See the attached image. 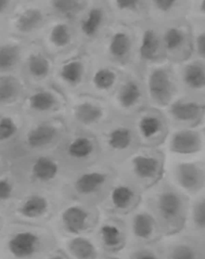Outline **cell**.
Wrapping results in <instances>:
<instances>
[{"mask_svg": "<svg viewBox=\"0 0 205 259\" xmlns=\"http://www.w3.org/2000/svg\"><path fill=\"white\" fill-rule=\"evenodd\" d=\"M98 238L101 246L109 254H121L128 246L126 218L112 216L100 225Z\"/></svg>", "mask_w": 205, "mask_h": 259, "instance_id": "17", "label": "cell"}, {"mask_svg": "<svg viewBox=\"0 0 205 259\" xmlns=\"http://www.w3.org/2000/svg\"><path fill=\"white\" fill-rule=\"evenodd\" d=\"M71 254L77 259H97L98 251L94 244L85 238L72 239L68 244Z\"/></svg>", "mask_w": 205, "mask_h": 259, "instance_id": "31", "label": "cell"}, {"mask_svg": "<svg viewBox=\"0 0 205 259\" xmlns=\"http://www.w3.org/2000/svg\"><path fill=\"white\" fill-rule=\"evenodd\" d=\"M16 124L12 118L5 116L0 119V141L10 139L17 133Z\"/></svg>", "mask_w": 205, "mask_h": 259, "instance_id": "42", "label": "cell"}, {"mask_svg": "<svg viewBox=\"0 0 205 259\" xmlns=\"http://www.w3.org/2000/svg\"><path fill=\"white\" fill-rule=\"evenodd\" d=\"M56 104L54 96L50 92H39L33 94L29 99L30 107L36 111L44 112L53 108Z\"/></svg>", "mask_w": 205, "mask_h": 259, "instance_id": "35", "label": "cell"}, {"mask_svg": "<svg viewBox=\"0 0 205 259\" xmlns=\"http://www.w3.org/2000/svg\"><path fill=\"white\" fill-rule=\"evenodd\" d=\"M59 167L56 162L49 157H40L36 159L32 166L34 178L40 182H49L57 175Z\"/></svg>", "mask_w": 205, "mask_h": 259, "instance_id": "30", "label": "cell"}, {"mask_svg": "<svg viewBox=\"0 0 205 259\" xmlns=\"http://www.w3.org/2000/svg\"><path fill=\"white\" fill-rule=\"evenodd\" d=\"M95 145L89 138L79 137L74 139L68 147V153L76 159L89 158L95 152Z\"/></svg>", "mask_w": 205, "mask_h": 259, "instance_id": "32", "label": "cell"}, {"mask_svg": "<svg viewBox=\"0 0 205 259\" xmlns=\"http://www.w3.org/2000/svg\"><path fill=\"white\" fill-rule=\"evenodd\" d=\"M39 245V238L30 232H21L14 235L8 242V248L12 255L25 258L34 254Z\"/></svg>", "mask_w": 205, "mask_h": 259, "instance_id": "23", "label": "cell"}, {"mask_svg": "<svg viewBox=\"0 0 205 259\" xmlns=\"http://www.w3.org/2000/svg\"><path fill=\"white\" fill-rule=\"evenodd\" d=\"M199 239V245H200V257L201 259H205V236Z\"/></svg>", "mask_w": 205, "mask_h": 259, "instance_id": "45", "label": "cell"}, {"mask_svg": "<svg viewBox=\"0 0 205 259\" xmlns=\"http://www.w3.org/2000/svg\"><path fill=\"white\" fill-rule=\"evenodd\" d=\"M161 243L163 259H201L198 238L186 232L164 237Z\"/></svg>", "mask_w": 205, "mask_h": 259, "instance_id": "19", "label": "cell"}, {"mask_svg": "<svg viewBox=\"0 0 205 259\" xmlns=\"http://www.w3.org/2000/svg\"><path fill=\"white\" fill-rule=\"evenodd\" d=\"M132 28L135 34V59L132 69L141 75L145 68L167 60L159 25L147 19Z\"/></svg>", "mask_w": 205, "mask_h": 259, "instance_id": "5", "label": "cell"}, {"mask_svg": "<svg viewBox=\"0 0 205 259\" xmlns=\"http://www.w3.org/2000/svg\"><path fill=\"white\" fill-rule=\"evenodd\" d=\"M142 78L133 69L124 71L122 78L112 94V107L117 116L131 119L147 107Z\"/></svg>", "mask_w": 205, "mask_h": 259, "instance_id": "7", "label": "cell"}, {"mask_svg": "<svg viewBox=\"0 0 205 259\" xmlns=\"http://www.w3.org/2000/svg\"><path fill=\"white\" fill-rule=\"evenodd\" d=\"M125 218L127 225L128 246L150 245L163 239L156 220L142 204Z\"/></svg>", "mask_w": 205, "mask_h": 259, "instance_id": "12", "label": "cell"}, {"mask_svg": "<svg viewBox=\"0 0 205 259\" xmlns=\"http://www.w3.org/2000/svg\"><path fill=\"white\" fill-rule=\"evenodd\" d=\"M50 259H62L60 257H58V256H56V257H51Z\"/></svg>", "mask_w": 205, "mask_h": 259, "instance_id": "49", "label": "cell"}, {"mask_svg": "<svg viewBox=\"0 0 205 259\" xmlns=\"http://www.w3.org/2000/svg\"><path fill=\"white\" fill-rule=\"evenodd\" d=\"M190 199L164 176L144 192L142 205L156 220L164 237H168L185 230Z\"/></svg>", "mask_w": 205, "mask_h": 259, "instance_id": "1", "label": "cell"}, {"mask_svg": "<svg viewBox=\"0 0 205 259\" xmlns=\"http://www.w3.org/2000/svg\"><path fill=\"white\" fill-rule=\"evenodd\" d=\"M118 178V170L115 166L108 169H98L85 172L77 178L75 189L80 195H93L109 194L115 180Z\"/></svg>", "mask_w": 205, "mask_h": 259, "instance_id": "18", "label": "cell"}, {"mask_svg": "<svg viewBox=\"0 0 205 259\" xmlns=\"http://www.w3.org/2000/svg\"><path fill=\"white\" fill-rule=\"evenodd\" d=\"M84 66L80 61H71L62 66L60 75L64 81L69 84H76L81 80Z\"/></svg>", "mask_w": 205, "mask_h": 259, "instance_id": "36", "label": "cell"}, {"mask_svg": "<svg viewBox=\"0 0 205 259\" xmlns=\"http://www.w3.org/2000/svg\"><path fill=\"white\" fill-rule=\"evenodd\" d=\"M161 242L150 245L128 246L121 253L123 259H163Z\"/></svg>", "mask_w": 205, "mask_h": 259, "instance_id": "27", "label": "cell"}, {"mask_svg": "<svg viewBox=\"0 0 205 259\" xmlns=\"http://www.w3.org/2000/svg\"><path fill=\"white\" fill-rule=\"evenodd\" d=\"M90 213L85 209L77 206L68 207L62 215V222L69 233L77 234L88 227Z\"/></svg>", "mask_w": 205, "mask_h": 259, "instance_id": "25", "label": "cell"}, {"mask_svg": "<svg viewBox=\"0 0 205 259\" xmlns=\"http://www.w3.org/2000/svg\"><path fill=\"white\" fill-rule=\"evenodd\" d=\"M50 40L58 48L67 46L71 40L69 28L64 24H58L50 32Z\"/></svg>", "mask_w": 205, "mask_h": 259, "instance_id": "39", "label": "cell"}, {"mask_svg": "<svg viewBox=\"0 0 205 259\" xmlns=\"http://www.w3.org/2000/svg\"><path fill=\"white\" fill-rule=\"evenodd\" d=\"M74 115L76 119L85 125H96L106 118L107 112L100 104L85 102L76 107Z\"/></svg>", "mask_w": 205, "mask_h": 259, "instance_id": "26", "label": "cell"}, {"mask_svg": "<svg viewBox=\"0 0 205 259\" xmlns=\"http://www.w3.org/2000/svg\"><path fill=\"white\" fill-rule=\"evenodd\" d=\"M27 66L30 73L36 78H44L50 71L48 60L40 54L32 55L29 58Z\"/></svg>", "mask_w": 205, "mask_h": 259, "instance_id": "37", "label": "cell"}, {"mask_svg": "<svg viewBox=\"0 0 205 259\" xmlns=\"http://www.w3.org/2000/svg\"><path fill=\"white\" fill-rule=\"evenodd\" d=\"M166 60L180 64L192 57V33L188 19L159 26Z\"/></svg>", "mask_w": 205, "mask_h": 259, "instance_id": "8", "label": "cell"}, {"mask_svg": "<svg viewBox=\"0 0 205 259\" xmlns=\"http://www.w3.org/2000/svg\"><path fill=\"white\" fill-rule=\"evenodd\" d=\"M47 207L48 204L45 198L39 195H33L23 203L20 212L26 218H37L47 211Z\"/></svg>", "mask_w": 205, "mask_h": 259, "instance_id": "33", "label": "cell"}, {"mask_svg": "<svg viewBox=\"0 0 205 259\" xmlns=\"http://www.w3.org/2000/svg\"><path fill=\"white\" fill-rule=\"evenodd\" d=\"M199 128H200V130H201L202 133H203V137H204L205 139V118L204 119H203V122H202L201 125H200V126L199 127Z\"/></svg>", "mask_w": 205, "mask_h": 259, "instance_id": "48", "label": "cell"}, {"mask_svg": "<svg viewBox=\"0 0 205 259\" xmlns=\"http://www.w3.org/2000/svg\"><path fill=\"white\" fill-rule=\"evenodd\" d=\"M12 193V185L7 180H0V201L9 199Z\"/></svg>", "mask_w": 205, "mask_h": 259, "instance_id": "44", "label": "cell"}, {"mask_svg": "<svg viewBox=\"0 0 205 259\" xmlns=\"http://www.w3.org/2000/svg\"><path fill=\"white\" fill-rule=\"evenodd\" d=\"M141 76L150 107L163 111L181 94L175 66L167 60L145 68Z\"/></svg>", "mask_w": 205, "mask_h": 259, "instance_id": "3", "label": "cell"}, {"mask_svg": "<svg viewBox=\"0 0 205 259\" xmlns=\"http://www.w3.org/2000/svg\"><path fill=\"white\" fill-rule=\"evenodd\" d=\"M106 19L107 12L104 7L101 6L92 7L80 25L84 35L89 38L97 37L106 25Z\"/></svg>", "mask_w": 205, "mask_h": 259, "instance_id": "24", "label": "cell"}, {"mask_svg": "<svg viewBox=\"0 0 205 259\" xmlns=\"http://www.w3.org/2000/svg\"><path fill=\"white\" fill-rule=\"evenodd\" d=\"M43 20V15L39 10L30 9L24 11L18 17L17 26L22 32H30L37 28Z\"/></svg>", "mask_w": 205, "mask_h": 259, "instance_id": "34", "label": "cell"}, {"mask_svg": "<svg viewBox=\"0 0 205 259\" xmlns=\"http://www.w3.org/2000/svg\"><path fill=\"white\" fill-rule=\"evenodd\" d=\"M57 132L52 125H40L29 132L27 142L31 148H41L52 143Z\"/></svg>", "mask_w": 205, "mask_h": 259, "instance_id": "28", "label": "cell"}, {"mask_svg": "<svg viewBox=\"0 0 205 259\" xmlns=\"http://www.w3.org/2000/svg\"><path fill=\"white\" fill-rule=\"evenodd\" d=\"M106 51L115 67L122 70L132 69L135 59L133 28L115 22L108 36Z\"/></svg>", "mask_w": 205, "mask_h": 259, "instance_id": "11", "label": "cell"}, {"mask_svg": "<svg viewBox=\"0 0 205 259\" xmlns=\"http://www.w3.org/2000/svg\"><path fill=\"white\" fill-rule=\"evenodd\" d=\"M166 162L163 148L139 147L117 166L118 176L144 193L163 178Z\"/></svg>", "mask_w": 205, "mask_h": 259, "instance_id": "2", "label": "cell"}, {"mask_svg": "<svg viewBox=\"0 0 205 259\" xmlns=\"http://www.w3.org/2000/svg\"><path fill=\"white\" fill-rule=\"evenodd\" d=\"M102 259H123L122 254H109Z\"/></svg>", "mask_w": 205, "mask_h": 259, "instance_id": "47", "label": "cell"}, {"mask_svg": "<svg viewBox=\"0 0 205 259\" xmlns=\"http://www.w3.org/2000/svg\"><path fill=\"white\" fill-rule=\"evenodd\" d=\"M148 19L159 26L188 19L191 0H147Z\"/></svg>", "mask_w": 205, "mask_h": 259, "instance_id": "16", "label": "cell"}, {"mask_svg": "<svg viewBox=\"0 0 205 259\" xmlns=\"http://www.w3.org/2000/svg\"><path fill=\"white\" fill-rule=\"evenodd\" d=\"M162 148L167 156L198 155L205 154V139L200 128H170Z\"/></svg>", "mask_w": 205, "mask_h": 259, "instance_id": "13", "label": "cell"}, {"mask_svg": "<svg viewBox=\"0 0 205 259\" xmlns=\"http://www.w3.org/2000/svg\"><path fill=\"white\" fill-rule=\"evenodd\" d=\"M163 112L170 128H199L205 118V101L180 94Z\"/></svg>", "mask_w": 205, "mask_h": 259, "instance_id": "10", "label": "cell"}, {"mask_svg": "<svg viewBox=\"0 0 205 259\" xmlns=\"http://www.w3.org/2000/svg\"><path fill=\"white\" fill-rule=\"evenodd\" d=\"M9 4V2L7 0H0V13L6 10Z\"/></svg>", "mask_w": 205, "mask_h": 259, "instance_id": "46", "label": "cell"}, {"mask_svg": "<svg viewBox=\"0 0 205 259\" xmlns=\"http://www.w3.org/2000/svg\"><path fill=\"white\" fill-rule=\"evenodd\" d=\"M130 119L140 147L162 148L170 131L162 110L147 106Z\"/></svg>", "mask_w": 205, "mask_h": 259, "instance_id": "6", "label": "cell"}, {"mask_svg": "<svg viewBox=\"0 0 205 259\" xmlns=\"http://www.w3.org/2000/svg\"><path fill=\"white\" fill-rule=\"evenodd\" d=\"M18 94L16 81L10 77L0 78V103L8 102Z\"/></svg>", "mask_w": 205, "mask_h": 259, "instance_id": "40", "label": "cell"}, {"mask_svg": "<svg viewBox=\"0 0 205 259\" xmlns=\"http://www.w3.org/2000/svg\"><path fill=\"white\" fill-rule=\"evenodd\" d=\"M144 192L118 177L106 196V210L112 216L126 218L142 204Z\"/></svg>", "mask_w": 205, "mask_h": 259, "instance_id": "14", "label": "cell"}, {"mask_svg": "<svg viewBox=\"0 0 205 259\" xmlns=\"http://www.w3.org/2000/svg\"><path fill=\"white\" fill-rule=\"evenodd\" d=\"M165 176L189 197L205 189V154L189 157L167 156Z\"/></svg>", "mask_w": 205, "mask_h": 259, "instance_id": "4", "label": "cell"}, {"mask_svg": "<svg viewBox=\"0 0 205 259\" xmlns=\"http://www.w3.org/2000/svg\"><path fill=\"white\" fill-rule=\"evenodd\" d=\"M192 33V57L205 63V23L189 19Z\"/></svg>", "mask_w": 205, "mask_h": 259, "instance_id": "29", "label": "cell"}, {"mask_svg": "<svg viewBox=\"0 0 205 259\" xmlns=\"http://www.w3.org/2000/svg\"><path fill=\"white\" fill-rule=\"evenodd\" d=\"M107 4L118 23L134 27L148 19L147 0H112Z\"/></svg>", "mask_w": 205, "mask_h": 259, "instance_id": "20", "label": "cell"}, {"mask_svg": "<svg viewBox=\"0 0 205 259\" xmlns=\"http://www.w3.org/2000/svg\"><path fill=\"white\" fill-rule=\"evenodd\" d=\"M112 122L105 133L104 142L108 154L117 167L140 146L130 119L116 115Z\"/></svg>", "mask_w": 205, "mask_h": 259, "instance_id": "9", "label": "cell"}, {"mask_svg": "<svg viewBox=\"0 0 205 259\" xmlns=\"http://www.w3.org/2000/svg\"><path fill=\"white\" fill-rule=\"evenodd\" d=\"M174 66L180 93L205 101V63L191 57Z\"/></svg>", "mask_w": 205, "mask_h": 259, "instance_id": "15", "label": "cell"}, {"mask_svg": "<svg viewBox=\"0 0 205 259\" xmlns=\"http://www.w3.org/2000/svg\"><path fill=\"white\" fill-rule=\"evenodd\" d=\"M19 51L12 45L0 47V69H8L13 67L18 60Z\"/></svg>", "mask_w": 205, "mask_h": 259, "instance_id": "38", "label": "cell"}, {"mask_svg": "<svg viewBox=\"0 0 205 259\" xmlns=\"http://www.w3.org/2000/svg\"><path fill=\"white\" fill-rule=\"evenodd\" d=\"M188 19L205 23V0H191Z\"/></svg>", "mask_w": 205, "mask_h": 259, "instance_id": "43", "label": "cell"}, {"mask_svg": "<svg viewBox=\"0 0 205 259\" xmlns=\"http://www.w3.org/2000/svg\"><path fill=\"white\" fill-rule=\"evenodd\" d=\"M124 71L112 66H102L94 72L92 84L100 93H114L122 78Z\"/></svg>", "mask_w": 205, "mask_h": 259, "instance_id": "22", "label": "cell"}, {"mask_svg": "<svg viewBox=\"0 0 205 259\" xmlns=\"http://www.w3.org/2000/svg\"><path fill=\"white\" fill-rule=\"evenodd\" d=\"M52 5L59 13L69 15L80 10L82 7V3L77 2L75 0H56L52 2Z\"/></svg>", "mask_w": 205, "mask_h": 259, "instance_id": "41", "label": "cell"}, {"mask_svg": "<svg viewBox=\"0 0 205 259\" xmlns=\"http://www.w3.org/2000/svg\"><path fill=\"white\" fill-rule=\"evenodd\" d=\"M184 231L197 238L205 236V189L191 197Z\"/></svg>", "mask_w": 205, "mask_h": 259, "instance_id": "21", "label": "cell"}]
</instances>
